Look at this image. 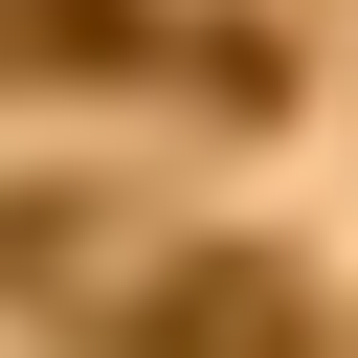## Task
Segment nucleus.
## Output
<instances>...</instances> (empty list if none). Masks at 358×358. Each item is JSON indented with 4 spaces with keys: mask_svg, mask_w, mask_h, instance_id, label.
Masks as SVG:
<instances>
[{
    "mask_svg": "<svg viewBox=\"0 0 358 358\" xmlns=\"http://www.w3.org/2000/svg\"><path fill=\"white\" fill-rule=\"evenodd\" d=\"M112 45V0H0V67H90Z\"/></svg>",
    "mask_w": 358,
    "mask_h": 358,
    "instance_id": "f03ea898",
    "label": "nucleus"
},
{
    "mask_svg": "<svg viewBox=\"0 0 358 358\" xmlns=\"http://www.w3.org/2000/svg\"><path fill=\"white\" fill-rule=\"evenodd\" d=\"M134 358H313V291H291V268H246V246H201V268H157Z\"/></svg>",
    "mask_w": 358,
    "mask_h": 358,
    "instance_id": "f257e3e1",
    "label": "nucleus"
}]
</instances>
